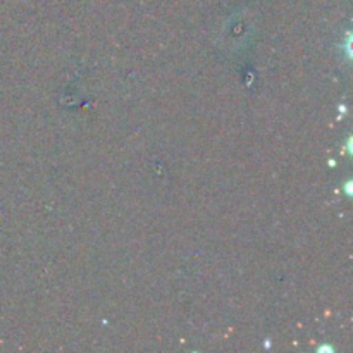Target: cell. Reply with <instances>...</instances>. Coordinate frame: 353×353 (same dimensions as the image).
<instances>
[{
    "mask_svg": "<svg viewBox=\"0 0 353 353\" xmlns=\"http://www.w3.org/2000/svg\"><path fill=\"white\" fill-rule=\"evenodd\" d=\"M345 193H347L348 196L352 195V181H348L347 185H345Z\"/></svg>",
    "mask_w": 353,
    "mask_h": 353,
    "instance_id": "1",
    "label": "cell"
}]
</instances>
